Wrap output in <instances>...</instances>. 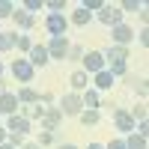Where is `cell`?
<instances>
[{"label":"cell","instance_id":"1","mask_svg":"<svg viewBox=\"0 0 149 149\" xmlns=\"http://www.w3.org/2000/svg\"><path fill=\"white\" fill-rule=\"evenodd\" d=\"M60 113H63V119L66 116H81L84 113V102H81V93H66L63 98H60Z\"/></svg>","mask_w":149,"mask_h":149},{"label":"cell","instance_id":"24","mask_svg":"<svg viewBox=\"0 0 149 149\" xmlns=\"http://www.w3.org/2000/svg\"><path fill=\"white\" fill-rule=\"evenodd\" d=\"M36 146H57V131H39V140H36Z\"/></svg>","mask_w":149,"mask_h":149},{"label":"cell","instance_id":"38","mask_svg":"<svg viewBox=\"0 0 149 149\" xmlns=\"http://www.w3.org/2000/svg\"><path fill=\"white\" fill-rule=\"evenodd\" d=\"M3 93H9V90H6V81L0 78V95H3Z\"/></svg>","mask_w":149,"mask_h":149},{"label":"cell","instance_id":"31","mask_svg":"<svg viewBox=\"0 0 149 149\" xmlns=\"http://www.w3.org/2000/svg\"><path fill=\"white\" fill-rule=\"evenodd\" d=\"M6 143H9V146H15V149H21L27 140H24V134H12V131H6Z\"/></svg>","mask_w":149,"mask_h":149},{"label":"cell","instance_id":"15","mask_svg":"<svg viewBox=\"0 0 149 149\" xmlns=\"http://www.w3.org/2000/svg\"><path fill=\"white\" fill-rule=\"evenodd\" d=\"M30 125L33 122H27L24 116H6V131H12V134H24V137H27V131H30Z\"/></svg>","mask_w":149,"mask_h":149},{"label":"cell","instance_id":"37","mask_svg":"<svg viewBox=\"0 0 149 149\" xmlns=\"http://www.w3.org/2000/svg\"><path fill=\"white\" fill-rule=\"evenodd\" d=\"M57 149H78L74 143H57Z\"/></svg>","mask_w":149,"mask_h":149},{"label":"cell","instance_id":"6","mask_svg":"<svg viewBox=\"0 0 149 149\" xmlns=\"http://www.w3.org/2000/svg\"><path fill=\"white\" fill-rule=\"evenodd\" d=\"M69 39L66 36H54V39H48V45H45V51H48V57L51 60H66V54H69Z\"/></svg>","mask_w":149,"mask_h":149},{"label":"cell","instance_id":"13","mask_svg":"<svg viewBox=\"0 0 149 149\" xmlns=\"http://www.w3.org/2000/svg\"><path fill=\"white\" fill-rule=\"evenodd\" d=\"M18 98H15V93H3L0 95V116H15L18 113Z\"/></svg>","mask_w":149,"mask_h":149},{"label":"cell","instance_id":"26","mask_svg":"<svg viewBox=\"0 0 149 149\" xmlns=\"http://www.w3.org/2000/svg\"><path fill=\"white\" fill-rule=\"evenodd\" d=\"M107 72L113 74V81H116V78H125V74H128V63H110Z\"/></svg>","mask_w":149,"mask_h":149},{"label":"cell","instance_id":"3","mask_svg":"<svg viewBox=\"0 0 149 149\" xmlns=\"http://www.w3.org/2000/svg\"><path fill=\"white\" fill-rule=\"evenodd\" d=\"M81 63H84L81 72H86V74H98V72H104V54H102V51H84Z\"/></svg>","mask_w":149,"mask_h":149},{"label":"cell","instance_id":"22","mask_svg":"<svg viewBox=\"0 0 149 149\" xmlns=\"http://www.w3.org/2000/svg\"><path fill=\"white\" fill-rule=\"evenodd\" d=\"M90 21H93V15H90V12H86L84 6H78V9H74L72 15H69V24H74V27H86Z\"/></svg>","mask_w":149,"mask_h":149},{"label":"cell","instance_id":"19","mask_svg":"<svg viewBox=\"0 0 149 149\" xmlns=\"http://www.w3.org/2000/svg\"><path fill=\"white\" fill-rule=\"evenodd\" d=\"M125 84H128V86H131V90L137 93L140 98H146V95H149V81H146V78H140V81H137L134 74H125Z\"/></svg>","mask_w":149,"mask_h":149},{"label":"cell","instance_id":"8","mask_svg":"<svg viewBox=\"0 0 149 149\" xmlns=\"http://www.w3.org/2000/svg\"><path fill=\"white\" fill-rule=\"evenodd\" d=\"M42 131H57L60 122H63V113H60V107H45L42 110Z\"/></svg>","mask_w":149,"mask_h":149},{"label":"cell","instance_id":"25","mask_svg":"<svg viewBox=\"0 0 149 149\" xmlns=\"http://www.w3.org/2000/svg\"><path fill=\"white\" fill-rule=\"evenodd\" d=\"M78 119L84 122L86 128H90V125H98V119H102V113H98V110H84V113H81Z\"/></svg>","mask_w":149,"mask_h":149},{"label":"cell","instance_id":"28","mask_svg":"<svg viewBox=\"0 0 149 149\" xmlns=\"http://www.w3.org/2000/svg\"><path fill=\"white\" fill-rule=\"evenodd\" d=\"M81 57H84V48L81 45H69V54H66L69 63H81Z\"/></svg>","mask_w":149,"mask_h":149},{"label":"cell","instance_id":"42","mask_svg":"<svg viewBox=\"0 0 149 149\" xmlns=\"http://www.w3.org/2000/svg\"><path fill=\"white\" fill-rule=\"evenodd\" d=\"M0 149H15V146H9V143H0Z\"/></svg>","mask_w":149,"mask_h":149},{"label":"cell","instance_id":"11","mask_svg":"<svg viewBox=\"0 0 149 149\" xmlns=\"http://www.w3.org/2000/svg\"><path fill=\"white\" fill-rule=\"evenodd\" d=\"M27 63H30L33 69H42V66H48V63H51V57H48L45 45H33V48H30V54H27Z\"/></svg>","mask_w":149,"mask_h":149},{"label":"cell","instance_id":"20","mask_svg":"<svg viewBox=\"0 0 149 149\" xmlns=\"http://www.w3.org/2000/svg\"><path fill=\"white\" fill-rule=\"evenodd\" d=\"M33 45H36V42L30 39V36H24V33H18V30L12 33V48H18L21 54H30V48H33Z\"/></svg>","mask_w":149,"mask_h":149},{"label":"cell","instance_id":"23","mask_svg":"<svg viewBox=\"0 0 149 149\" xmlns=\"http://www.w3.org/2000/svg\"><path fill=\"white\" fill-rule=\"evenodd\" d=\"M125 149H149V137H140V134H125Z\"/></svg>","mask_w":149,"mask_h":149},{"label":"cell","instance_id":"16","mask_svg":"<svg viewBox=\"0 0 149 149\" xmlns=\"http://www.w3.org/2000/svg\"><path fill=\"white\" fill-rule=\"evenodd\" d=\"M81 102H84V110H98L102 107V93H95L93 86H86L81 93Z\"/></svg>","mask_w":149,"mask_h":149},{"label":"cell","instance_id":"12","mask_svg":"<svg viewBox=\"0 0 149 149\" xmlns=\"http://www.w3.org/2000/svg\"><path fill=\"white\" fill-rule=\"evenodd\" d=\"M12 24H15L18 30H33L36 27V15H30V12H24L21 6L12 12Z\"/></svg>","mask_w":149,"mask_h":149},{"label":"cell","instance_id":"30","mask_svg":"<svg viewBox=\"0 0 149 149\" xmlns=\"http://www.w3.org/2000/svg\"><path fill=\"white\" fill-rule=\"evenodd\" d=\"M24 12H30V15H33V12H39V9H45V0H24V6H21Z\"/></svg>","mask_w":149,"mask_h":149},{"label":"cell","instance_id":"5","mask_svg":"<svg viewBox=\"0 0 149 149\" xmlns=\"http://www.w3.org/2000/svg\"><path fill=\"white\" fill-rule=\"evenodd\" d=\"M110 39H113V45H119V48H128L134 42V27L122 21V24H116V27H110Z\"/></svg>","mask_w":149,"mask_h":149},{"label":"cell","instance_id":"4","mask_svg":"<svg viewBox=\"0 0 149 149\" xmlns=\"http://www.w3.org/2000/svg\"><path fill=\"white\" fill-rule=\"evenodd\" d=\"M9 69H12V78H15L18 84H24V86H27V84L36 78V69L27 63V60H12V66H9Z\"/></svg>","mask_w":149,"mask_h":149},{"label":"cell","instance_id":"27","mask_svg":"<svg viewBox=\"0 0 149 149\" xmlns=\"http://www.w3.org/2000/svg\"><path fill=\"white\" fill-rule=\"evenodd\" d=\"M146 3H143V0H122V3H119V9L122 12H140Z\"/></svg>","mask_w":149,"mask_h":149},{"label":"cell","instance_id":"29","mask_svg":"<svg viewBox=\"0 0 149 149\" xmlns=\"http://www.w3.org/2000/svg\"><path fill=\"white\" fill-rule=\"evenodd\" d=\"M12 12H15V3H12V0H0V21L12 18Z\"/></svg>","mask_w":149,"mask_h":149},{"label":"cell","instance_id":"39","mask_svg":"<svg viewBox=\"0 0 149 149\" xmlns=\"http://www.w3.org/2000/svg\"><path fill=\"white\" fill-rule=\"evenodd\" d=\"M0 143H6V128L0 125Z\"/></svg>","mask_w":149,"mask_h":149},{"label":"cell","instance_id":"44","mask_svg":"<svg viewBox=\"0 0 149 149\" xmlns=\"http://www.w3.org/2000/svg\"><path fill=\"white\" fill-rule=\"evenodd\" d=\"M0 119H3V116H0Z\"/></svg>","mask_w":149,"mask_h":149},{"label":"cell","instance_id":"21","mask_svg":"<svg viewBox=\"0 0 149 149\" xmlns=\"http://www.w3.org/2000/svg\"><path fill=\"white\" fill-rule=\"evenodd\" d=\"M42 104H21L18 107V116H24L27 122H33V119H42Z\"/></svg>","mask_w":149,"mask_h":149},{"label":"cell","instance_id":"35","mask_svg":"<svg viewBox=\"0 0 149 149\" xmlns=\"http://www.w3.org/2000/svg\"><path fill=\"white\" fill-rule=\"evenodd\" d=\"M104 149H125V140H122V137H113L110 143H104Z\"/></svg>","mask_w":149,"mask_h":149},{"label":"cell","instance_id":"17","mask_svg":"<svg viewBox=\"0 0 149 149\" xmlns=\"http://www.w3.org/2000/svg\"><path fill=\"white\" fill-rule=\"evenodd\" d=\"M69 84H72V93H84L86 86H90V74L86 72H72V78H69Z\"/></svg>","mask_w":149,"mask_h":149},{"label":"cell","instance_id":"9","mask_svg":"<svg viewBox=\"0 0 149 149\" xmlns=\"http://www.w3.org/2000/svg\"><path fill=\"white\" fill-rule=\"evenodd\" d=\"M102 54H104V69L110 63H128V57H131L128 48H119V45H110L107 51H102Z\"/></svg>","mask_w":149,"mask_h":149},{"label":"cell","instance_id":"40","mask_svg":"<svg viewBox=\"0 0 149 149\" xmlns=\"http://www.w3.org/2000/svg\"><path fill=\"white\" fill-rule=\"evenodd\" d=\"M86 149H104V143H90Z\"/></svg>","mask_w":149,"mask_h":149},{"label":"cell","instance_id":"34","mask_svg":"<svg viewBox=\"0 0 149 149\" xmlns=\"http://www.w3.org/2000/svg\"><path fill=\"white\" fill-rule=\"evenodd\" d=\"M128 113H131V119H134V122H140V119H146V104H137V107H131Z\"/></svg>","mask_w":149,"mask_h":149},{"label":"cell","instance_id":"43","mask_svg":"<svg viewBox=\"0 0 149 149\" xmlns=\"http://www.w3.org/2000/svg\"><path fill=\"white\" fill-rule=\"evenodd\" d=\"M0 78H3V63H0Z\"/></svg>","mask_w":149,"mask_h":149},{"label":"cell","instance_id":"32","mask_svg":"<svg viewBox=\"0 0 149 149\" xmlns=\"http://www.w3.org/2000/svg\"><path fill=\"white\" fill-rule=\"evenodd\" d=\"M86 12H90V15H93V12H98V9H102L104 6V0H84V3H81Z\"/></svg>","mask_w":149,"mask_h":149},{"label":"cell","instance_id":"14","mask_svg":"<svg viewBox=\"0 0 149 149\" xmlns=\"http://www.w3.org/2000/svg\"><path fill=\"white\" fill-rule=\"evenodd\" d=\"M90 86L95 93H104V90H113V74H110L107 69L104 72H98V74H93V81H90Z\"/></svg>","mask_w":149,"mask_h":149},{"label":"cell","instance_id":"33","mask_svg":"<svg viewBox=\"0 0 149 149\" xmlns=\"http://www.w3.org/2000/svg\"><path fill=\"white\" fill-rule=\"evenodd\" d=\"M12 51V33H0V54Z\"/></svg>","mask_w":149,"mask_h":149},{"label":"cell","instance_id":"2","mask_svg":"<svg viewBox=\"0 0 149 149\" xmlns=\"http://www.w3.org/2000/svg\"><path fill=\"white\" fill-rule=\"evenodd\" d=\"M95 18L104 24V27H116V24H122V9L116 3H104L102 9L95 12Z\"/></svg>","mask_w":149,"mask_h":149},{"label":"cell","instance_id":"18","mask_svg":"<svg viewBox=\"0 0 149 149\" xmlns=\"http://www.w3.org/2000/svg\"><path fill=\"white\" fill-rule=\"evenodd\" d=\"M39 95H42V93H36L33 86H21V90L15 93L18 104H39Z\"/></svg>","mask_w":149,"mask_h":149},{"label":"cell","instance_id":"41","mask_svg":"<svg viewBox=\"0 0 149 149\" xmlns=\"http://www.w3.org/2000/svg\"><path fill=\"white\" fill-rule=\"evenodd\" d=\"M21 149H42V146H36V143H24Z\"/></svg>","mask_w":149,"mask_h":149},{"label":"cell","instance_id":"7","mask_svg":"<svg viewBox=\"0 0 149 149\" xmlns=\"http://www.w3.org/2000/svg\"><path fill=\"white\" fill-rule=\"evenodd\" d=\"M45 30H48V36H66V30H69V18L60 12V15H48L45 18Z\"/></svg>","mask_w":149,"mask_h":149},{"label":"cell","instance_id":"10","mask_svg":"<svg viewBox=\"0 0 149 149\" xmlns=\"http://www.w3.org/2000/svg\"><path fill=\"white\" fill-rule=\"evenodd\" d=\"M113 128L116 131H122V134H131L134 131V119H131V113L128 110H113Z\"/></svg>","mask_w":149,"mask_h":149},{"label":"cell","instance_id":"36","mask_svg":"<svg viewBox=\"0 0 149 149\" xmlns=\"http://www.w3.org/2000/svg\"><path fill=\"white\" fill-rule=\"evenodd\" d=\"M134 36H137V42H140L143 48H149V30H146V27H143L140 33H134Z\"/></svg>","mask_w":149,"mask_h":149}]
</instances>
